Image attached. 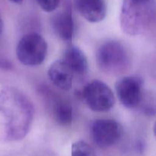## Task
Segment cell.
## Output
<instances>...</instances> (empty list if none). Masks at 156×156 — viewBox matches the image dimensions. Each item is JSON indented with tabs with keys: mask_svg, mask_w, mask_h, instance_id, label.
<instances>
[{
	"mask_svg": "<svg viewBox=\"0 0 156 156\" xmlns=\"http://www.w3.org/2000/svg\"><path fill=\"white\" fill-rule=\"evenodd\" d=\"M54 118L56 123L62 126H68L73 120V108L66 101L59 99L54 105Z\"/></svg>",
	"mask_w": 156,
	"mask_h": 156,
	"instance_id": "12",
	"label": "cell"
},
{
	"mask_svg": "<svg viewBox=\"0 0 156 156\" xmlns=\"http://www.w3.org/2000/svg\"><path fill=\"white\" fill-rule=\"evenodd\" d=\"M71 156H97L92 146L85 141H77L72 145Z\"/></svg>",
	"mask_w": 156,
	"mask_h": 156,
	"instance_id": "13",
	"label": "cell"
},
{
	"mask_svg": "<svg viewBox=\"0 0 156 156\" xmlns=\"http://www.w3.org/2000/svg\"><path fill=\"white\" fill-rule=\"evenodd\" d=\"M74 3L76 10L89 22H100L106 16L105 0H75Z\"/></svg>",
	"mask_w": 156,
	"mask_h": 156,
	"instance_id": "9",
	"label": "cell"
},
{
	"mask_svg": "<svg viewBox=\"0 0 156 156\" xmlns=\"http://www.w3.org/2000/svg\"><path fill=\"white\" fill-rule=\"evenodd\" d=\"M1 109L8 119L7 135L10 140H18L27 134L32 118L33 107L27 98L15 89H8L1 96Z\"/></svg>",
	"mask_w": 156,
	"mask_h": 156,
	"instance_id": "1",
	"label": "cell"
},
{
	"mask_svg": "<svg viewBox=\"0 0 156 156\" xmlns=\"http://www.w3.org/2000/svg\"><path fill=\"white\" fill-rule=\"evenodd\" d=\"M47 53V44L41 35L36 33L26 34L18 42L16 54L18 60L29 66L41 65Z\"/></svg>",
	"mask_w": 156,
	"mask_h": 156,
	"instance_id": "3",
	"label": "cell"
},
{
	"mask_svg": "<svg viewBox=\"0 0 156 156\" xmlns=\"http://www.w3.org/2000/svg\"><path fill=\"white\" fill-rule=\"evenodd\" d=\"M82 96L88 108L94 112H107L115 104L112 90L107 84L99 80L88 83L82 91Z\"/></svg>",
	"mask_w": 156,
	"mask_h": 156,
	"instance_id": "4",
	"label": "cell"
},
{
	"mask_svg": "<svg viewBox=\"0 0 156 156\" xmlns=\"http://www.w3.org/2000/svg\"><path fill=\"white\" fill-rule=\"evenodd\" d=\"M9 1L12 3H15V4H21L24 0H9Z\"/></svg>",
	"mask_w": 156,
	"mask_h": 156,
	"instance_id": "16",
	"label": "cell"
},
{
	"mask_svg": "<svg viewBox=\"0 0 156 156\" xmlns=\"http://www.w3.org/2000/svg\"><path fill=\"white\" fill-rule=\"evenodd\" d=\"M150 7V5L135 4L124 0L121 13V24L123 30L129 34L140 33L149 18Z\"/></svg>",
	"mask_w": 156,
	"mask_h": 156,
	"instance_id": "5",
	"label": "cell"
},
{
	"mask_svg": "<svg viewBox=\"0 0 156 156\" xmlns=\"http://www.w3.org/2000/svg\"><path fill=\"white\" fill-rule=\"evenodd\" d=\"M51 25L55 33L63 41H70L74 31L72 6L69 0H66L59 12L51 18Z\"/></svg>",
	"mask_w": 156,
	"mask_h": 156,
	"instance_id": "8",
	"label": "cell"
},
{
	"mask_svg": "<svg viewBox=\"0 0 156 156\" xmlns=\"http://www.w3.org/2000/svg\"><path fill=\"white\" fill-rule=\"evenodd\" d=\"M116 92L122 105L127 108H135L142 100V82L132 76L118 79L115 85Z\"/></svg>",
	"mask_w": 156,
	"mask_h": 156,
	"instance_id": "7",
	"label": "cell"
},
{
	"mask_svg": "<svg viewBox=\"0 0 156 156\" xmlns=\"http://www.w3.org/2000/svg\"><path fill=\"white\" fill-rule=\"evenodd\" d=\"M48 76L50 80L60 89L68 91L72 88L74 74L62 59L52 63L48 70Z\"/></svg>",
	"mask_w": 156,
	"mask_h": 156,
	"instance_id": "10",
	"label": "cell"
},
{
	"mask_svg": "<svg viewBox=\"0 0 156 156\" xmlns=\"http://www.w3.org/2000/svg\"><path fill=\"white\" fill-rule=\"evenodd\" d=\"M40 7L47 12H52L59 6L61 0H36Z\"/></svg>",
	"mask_w": 156,
	"mask_h": 156,
	"instance_id": "14",
	"label": "cell"
},
{
	"mask_svg": "<svg viewBox=\"0 0 156 156\" xmlns=\"http://www.w3.org/2000/svg\"><path fill=\"white\" fill-rule=\"evenodd\" d=\"M91 134L96 145L101 148H108L120 141L123 135V127L114 120L98 119L93 123Z\"/></svg>",
	"mask_w": 156,
	"mask_h": 156,
	"instance_id": "6",
	"label": "cell"
},
{
	"mask_svg": "<svg viewBox=\"0 0 156 156\" xmlns=\"http://www.w3.org/2000/svg\"><path fill=\"white\" fill-rule=\"evenodd\" d=\"M2 30H3V21L1 18V15H0V34H2Z\"/></svg>",
	"mask_w": 156,
	"mask_h": 156,
	"instance_id": "17",
	"label": "cell"
},
{
	"mask_svg": "<svg viewBox=\"0 0 156 156\" xmlns=\"http://www.w3.org/2000/svg\"><path fill=\"white\" fill-rule=\"evenodd\" d=\"M128 1L131 2L133 3H135V4L150 5L153 0H128Z\"/></svg>",
	"mask_w": 156,
	"mask_h": 156,
	"instance_id": "15",
	"label": "cell"
},
{
	"mask_svg": "<svg viewBox=\"0 0 156 156\" xmlns=\"http://www.w3.org/2000/svg\"><path fill=\"white\" fill-rule=\"evenodd\" d=\"M62 60L68 65L73 74H85L88 71V59L85 53L74 45H70L65 50Z\"/></svg>",
	"mask_w": 156,
	"mask_h": 156,
	"instance_id": "11",
	"label": "cell"
},
{
	"mask_svg": "<svg viewBox=\"0 0 156 156\" xmlns=\"http://www.w3.org/2000/svg\"><path fill=\"white\" fill-rule=\"evenodd\" d=\"M96 60L102 71L112 74L123 73L129 63V55L125 47L114 41H107L98 47Z\"/></svg>",
	"mask_w": 156,
	"mask_h": 156,
	"instance_id": "2",
	"label": "cell"
}]
</instances>
